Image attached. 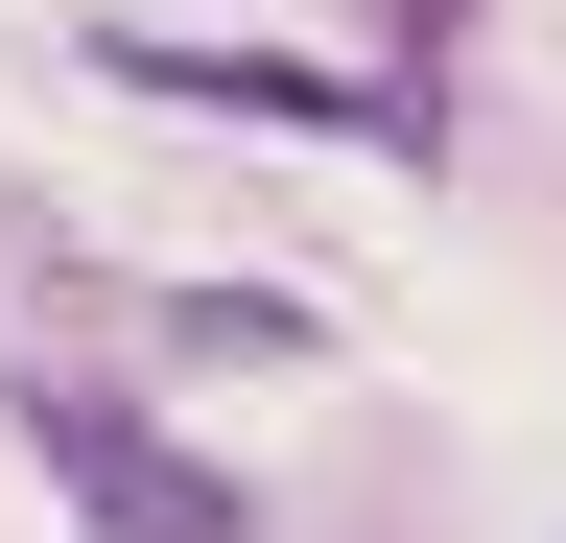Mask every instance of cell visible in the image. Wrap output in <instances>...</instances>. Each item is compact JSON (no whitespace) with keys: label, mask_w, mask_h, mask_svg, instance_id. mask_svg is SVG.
Segmentation results:
<instances>
[{"label":"cell","mask_w":566,"mask_h":543,"mask_svg":"<svg viewBox=\"0 0 566 543\" xmlns=\"http://www.w3.org/2000/svg\"><path fill=\"white\" fill-rule=\"evenodd\" d=\"M424 24H449V0H424Z\"/></svg>","instance_id":"3957f363"},{"label":"cell","mask_w":566,"mask_h":543,"mask_svg":"<svg viewBox=\"0 0 566 543\" xmlns=\"http://www.w3.org/2000/svg\"><path fill=\"white\" fill-rule=\"evenodd\" d=\"M95 95H166V118H260V143H378V166H424V143H449V95L307 72V48H189V24H95Z\"/></svg>","instance_id":"6da1fadb"},{"label":"cell","mask_w":566,"mask_h":543,"mask_svg":"<svg viewBox=\"0 0 566 543\" xmlns=\"http://www.w3.org/2000/svg\"><path fill=\"white\" fill-rule=\"evenodd\" d=\"M24 472H48L95 543H237V472H189L118 378H71V355H24Z\"/></svg>","instance_id":"7a4b0ae2"}]
</instances>
